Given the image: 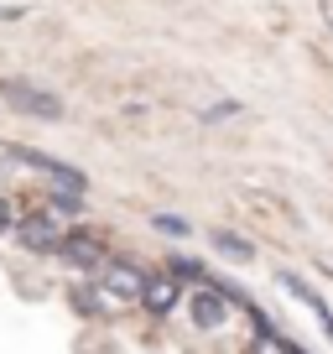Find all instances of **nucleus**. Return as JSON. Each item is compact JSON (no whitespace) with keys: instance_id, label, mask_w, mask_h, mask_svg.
I'll return each mask as SVG.
<instances>
[{"instance_id":"f257e3e1","label":"nucleus","mask_w":333,"mask_h":354,"mask_svg":"<svg viewBox=\"0 0 333 354\" xmlns=\"http://www.w3.org/2000/svg\"><path fill=\"white\" fill-rule=\"evenodd\" d=\"M99 292L115 302V308H125V302H141L146 297V277L135 271V266H104Z\"/></svg>"},{"instance_id":"f03ea898","label":"nucleus","mask_w":333,"mask_h":354,"mask_svg":"<svg viewBox=\"0 0 333 354\" xmlns=\"http://www.w3.org/2000/svg\"><path fill=\"white\" fill-rule=\"evenodd\" d=\"M0 94L16 104L21 115H42V120H63V104L53 100V94H42V88H32V84H16V78H6L0 84Z\"/></svg>"},{"instance_id":"7ed1b4c3","label":"nucleus","mask_w":333,"mask_h":354,"mask_svg":"<svg viewBox=\"0 0 333 354\" xmlns=\"http://www.w3.org/2000/svg\"><path fill=\"white\" fill-rule=\"evenodd\" d=\"M63 224L53 219V214H32V219H21V245H32V250H63Z\"/></svg>"},{"instance_id":"20e7f679","label":"nucleus","mask_w":333,"mask_h":354,"mask_svg":"<svg viewBox=\"0 0 333 354\" xmlns=\"http://www.w3.org/2000/svg\"><path fill=\"white\" fill-rule=\"evenodd\" d=\"M281 287H287L292 297L302 302V308H312V318H318V323H323V333L333 339V313H328V302H323V297H318V292H312L302 277H292V271H281Z\"/></svg>"},{"instance_id":"39448f33","label":"nucleus","mask_w":333,"mask_h":354,"mask_svg":"<svg viewBox=\"0 0 333 354\" xmlns=\"http://www.w3.org/2000/svg\"><path fill=\"white\" fill-rule=\"evenodd\" d=\"M57 255H63L68 266H99V271L110 266V261H104V245L94 240V234H68V240H63V250H57Z\"/></svg>"},{"instance_id":"423d86ee","label":"nucleus","mask_w":333,"mask_h":354,"mask_svg":"<svg viewBox=\"0 0 333 354\" xmlns=\"http://www.w3.org/2000/svg\"><path fill=\"white\" fill-rule=\"evenodd\" d=\"M21 162H26V167H37V172H47V177H57V188H68V193L84 188V172H73V167L53 162V156H42V151H21Z\"/></svg>"},{"instance_id":"0eeeda50","label":"nucleus","mask_w":333,"mask_h":354,"mask_svg":"<svg viewBox=\"0 0 333 354\" xmlns=\"http://www.w3.org/2000/svg\"><path fill=\"white\" fill-rule=\"evenodd\" d=\"M146 308L151 313H172L178 308V277H172V271H162V277H146Z\"/></svg>"},{"instance_id":"6e6552de","label":"nucleus","mask_w":333,"mask_h":354,"mask_svg":"<svg viewBox=\"0 0 333 354\" xmlns=\"http://www.w3.org/2000/svg\"><path fill=\"white\" fill-rule=\"evenodd\" d=\"M224 318H229V308H224L219 292H198V297H193V323H198V328H219Z\"/></svg>"},{"instance_id":"1a4fd4ad","label":"nucleus","mask_w":333,"mask_h":354,"mask_svg":"<svg viewBox=\"0 0 333 354\" xmlns=\"http://www.w3.org/2000/svg\"><path fill=\"white\" fill-rule=\"evenodd\" d=\"M213 245H219L224 255H240V261L250 255V240H240V234H229V230H224V234H213Z\"/></svg>"},{"instance_id":"9d476101","label":"nucleus","mask_w":333,"mask_h":354,"mask_svg":"<svg viewBox=\"0 0 333 354\" xmlns=\"http://www.w3.org/2000/svg\"><path fill=\"white\" fill-rule=\"evenodd\" d=\"M151 224H156L162 234H188V230H193V224H188V219H178V214H156Z\"/></svg>"},{"instance_id":"9b49d317","label":"nucleus","mask_w":333,"mask_h":354,"mask_svg":"<svg viewBox=\"0 0 333 354\" xmlns=\"http://www.w3.org/2000/svg\"><path fill=\"white\" fill-rule=\"evenodd\" d=\"M11 16H21V6H0V21H11Z\"/></svg>"},{"instance_id":"f8f14e48","label":"nucleus","mask_w":333,"mask_h":354,"mask_svg":"<svg viewBox=\"0 0 333 354\" xmlns=\"http://www.w3.org/2000/svg\"><path fill=\"white\" fill-rule=\"evenodd\" d=\"M6 224H11V209H6V198H0V230H6Z\"/></svg>"}]
</instances>
